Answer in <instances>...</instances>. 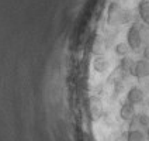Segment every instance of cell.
<instances>
[{
  "mask_svg": "<svg viewBox=\"0 0 149 141\" xmlns=\"http://www.w3.org/2000/svg\"><path fill=\"white\" fill-rule=\"evenodd\" d=\"M131 20V11L125 10L120 6V3L113 1L110 3L107 10V23L110 25H120L125 24Z\"/></svg>",
  "mask_w": 149,
  "mask_h": 141,
  "instance_id": "6da1fadb",
  "label": "cell"
},
{
  "mask_svg": "<svg viewBox=\"0 0 149 141\" xmlns=\"http://www.w3.org/2000/svg\"><path fill=\"white\" fill-rule=\"evenodd\" d=\"M142 42H143L142 30L139 28L138 24H132L128 28V31H127V44H128V47L134 52H138V51L141 50Z\"/></svg>",
  "mask_w": 149,
  "mask_h": 141,
  "instance_id": "7a4b0ae2",
  "label": "cell"
},
{
  "mask_svg": "<svg viewBox=\"0 0 149 141\" xmlns=\"http://www.w3.org/2000/svg\"><path fill=\"white\" fill-rule=\"evenodd\" d=\"M132 76L136 79H143V78H149V61L148 59H138L135 61V65L132 69Z\"/></svg>",
  "mask_w": 149,
  "mask_h": 141,
  "instance_id": "3957f363",
  "label": "cell"
},
{
  "mask_svg": "<svg viewBox=\"0 0 149 141\" xmlns=\"http://www.w3.org/2000/svg\"><path fill=\"white\" fill-rule=\"evenodd\" d=\"M145 100V93L139 86H132L128 93H127V102H130L131 105H139Z\"/></svg>",
  "mask_w": 149,
  "mask_h": 141,
  "instance_id": "277c9868",
  "label": "cell"
},
{
  "mask_svg": "<svg viewBox=\"0 0 149 141\" xmlns=\"http://www.w3.org/2000/svg\"><path fill=\"white\" fill-rule=\"evenodd\" d=\"M120 117L124 121H132V119H135V106L130 102H125L120 109Z\"/></svg>",
  "mask_w": 149,
  "mask_h": 141,
  "instance_id": "5b68a950",
  "label": "cell"
},
{
  "mask_svg": "<svg viewBox=\"0 0 149 141\" xmlns=\"http://www.w3.org/2000/svg\"><path fill=\"white\" fill-rule=\"evenodd\" d=\"M138 13L142 23L149 27V0H141L138 3Z\"/></svg>",
  "mask_w": 149,
  "mask_h": 141,
  "instance_id": "8992f818",
  "label": "cell"
},
{
  "mask_svg": "<svg viewBox=\"0 0 149 141\" xmlns=\"http://www.w3.org/2000/svg\"><path fill=\"white\" fill-rule=\"evenodd\" d=\"M108 68H110V64H108V61L104 58V57L99 55L97 58L93 59V69H94L96 72L104 74L106 71H108Z\"/></svg>",
  "mask_w": 149,
  "mask_h": 141,
  "instance_id": "52a82bcc",
  "label": "cell"
},
{
  "mask_svg": "<svg viewBox=\"0 0 149 141\" xmlns=\"http://www.w3.org/2000/svg\"><path fill=\"white\" fill-rule=\"evenodd\" d=\"M134 65H135V61L130 57H123L121 59V71L125 72V74H132V69H134Z\"/></svg>",
  "mask_w": 149,
  "mask_h": 141,
  "instance_id": "ba28073f",
  "label": "cell"
},
{
  "mask_svg": "<svg viewBox=\"0 0 149 141\" xmlns=\"http://www.w3.org/2000/svg\"><path fill=\"white\" fill-rule=\"evenodd\" d=\"M145 140H146L145 134L142 133L141 130H138V128H132L127 134V141H145Z\"/></svg>",
  "mask_w": 149,
  "mask_h": 141,
  "instance_id": "9c48e42d",
  "label": "cell"
},
{
  "mask_svg": "<svg viewBox=\"0 0 149 141\" xmlns=\"http://www.w3.org/2000/svg\"><path fill=\"white\" fill-rule=\"evenodd\" d=\"M130 50H131V48L128 47L127 42H118L116 45V48H114V51H116V54L118 57H127Z\"/></svg>",
  "mask_w": 149,
  "mask_h": 141,
  "instance_id": "30bf717a",
  "label": "cell"
},
{
  "mask_svg": "<svg viewBox=\"0 0 149 141\" xmlns=\"http://www.w3.org/2000/svg\"><path fill=\"white\" fill-rule=\"evenodd\" d=\"M103 51H104V48H103V41H101L100 38H96V42H94V45H93V54H96V55L99 57V55L103 54Z\"/></svg>",
  "mask_w": 149,
  "mask_h": 141,
  "instance_id": "8fae6325",
  "label": "cell"
},
{
  "mask_svg": "<svg viewBox=\"0 0 149 141\" xmlns=\"http://www.w3.org/2000/svg\"><path fill=\"white\" fill-rule=\"evenodd\" d=\"M138 124L148 128L149 127V114H146V113H141V114L138 116Z\"/></svg>",
  "mask_w": 149,
  "mask_h": 141,
  "instance_id": "7c38bea8",
  "label": "cell"
},
{
  "mask_svg": "<svg viewBox=\"0 0 149 141\" xmlns=\"http://www.w3.org/2000/svg\"><path fill=\"white\" fill-rule=\"evenodd\" d=\"M143 59H148L149 61V45H146L143 48Z\"/></svg>",
  "mask_w": 149,
  "mask_h": 141,
  "instance_id": "4fadbf2b",
  "label": "cell"
},
{
  "mask_svg": "<svg viewBox=\"0 0 149 141\" xmlns=\"http://www.w3.org/2000/svg\"><path fill=\"white\" fill-rule=\"evenodd\" d=\"M146 137H148V140H149V127L146 128Z\"/></svg>",
  "mask_w": 149,
  "mask_h": 141,
  "instance_id": "5bb4252c",
  "label": "cell"
},
{
  "mask_svg": "<svg viewBox=\"0 0 149 141\" xmlns=\"http://www.w3.org/2000/svg\"><path fill=\"white\" fill-rule=\"evenodd\" d=\"M146 105H148V107H149V96H148V99H146Z\"/></svg>",
  "mask_w": 149,
  "mask_h": 141,
  "instance_id": "9a60e30c",
  "label": "cell"
},
{
  "mask_svg": "<svg viewBox=\"0 0 149 141\" xmlns=\"http://www.w3.org/2000/svg\"><path fill=\"white\" fill-rule=\"evenodd\" d=\"M148 89H149V83H148Z\"/></svg>",
  "mask_w": 149,
  "mask_h": 141,
  "instance_id": "2e32d148",
  "label": "cell"
}]
</instances>
